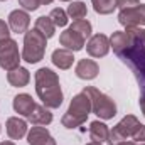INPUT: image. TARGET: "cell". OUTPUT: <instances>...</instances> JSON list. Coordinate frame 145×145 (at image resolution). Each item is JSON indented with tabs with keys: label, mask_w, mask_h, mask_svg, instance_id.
Instances as JSON below:
<instances>
[{
	"label": "cell",
	"mask_w": 145,
	"mask_h": 145,
	"mask_svg": "<svg viewBox=\"0 0 145 145\" xmlns=\"http://www.w3.org/2000/svg\"><path fill=\"white\" fill-rule=\"evenodd\" d=\"M0 145H15V144H14V142H2Z\"/></svg>",
	"instance_id": "32"
},
{
	"label": "cell",
	"mask_w": 145,
	"mask_h": 145,
	"mask_svg": "<svg viewBox=\"0 0 145 145\" xmlns=\"http://www.w3.org/2000/svg\"><path fill=\"white\" fill-rule=\"evenodd\" d=\"M7 81L15 86V88H22V86H27V83L31 81V72L27 71L25 68H15L12 71L7 72Z\"/></svg>",
	"instance_id": "17"
},
{
	"label": "cell",
	"mask_w": 145,
	"mask_h": 145,
	"mask_svg": "<svg viewBox=\"0 0 145 145\" xmlns=\"http://www.w3.org/2000/svg\"><path fill=\"white\" fill-rule=\"evenodd\" d=\"M42 5H49V3H52V0H39Z\"/></svg>",
	"instance_id": "31"
},
{
	"label": "cell",
	"mask_w": 145,
	"mask_h": 145,
	"mask_svg": "<svg viewBox=\"0 0 145 145\" xmlns=\"http://www.w3.org/2000/svg\"><path fill=\"white\" fill-rule=\"evenodd\" d=\"M138 125H140V121L137 120V116H133V115L123 116V118L113 127V130L110 132L108 144L110 145H116V144H120V142H123V140H127L128 137L133 135V132L137 130Z\"/></svg>",
	"instance_id": "6"
},
{
	"label": "cell",
	"mask_w": 145,
	"mask_h": 145,
	"mask_svg": "<svg viewBox=\"0 0 145 145\" xmlns=\"http://www.w3.org/2000/svg\"><path fill=\"white\" fill-rule=\"evenodd\" d=\"M84 40H86V39H83V37L79 36L76 31H72V29H66V31L59 36L61 46H63L64 49L72 51V52L81 51V49L84 47Z\"/></svg>",
	"instance_id": "12"
},
{
	"label": "cell",
	"mask_w": 145,
	"mask_h": 145,
	"mask_svg": "<svg viewBox=\"0 0 145 145\" xmlns=\"http://www.w3.org/2000/svg\"><path fill=\"white\" fill-rule=\"evenodd\" d=\"M27 144L29 145H56V140L49 133L46 127H32V130L27 133Z\"/></svg>",
	"instance_id": "11"
},
{
	"label": "cell",
	"mask_w": 145,
	"mask_h": 145,
	"mask_svg": "<svg viewBox=\"0 0 145 145\" xmlns=\"http://www.w3.org/2000/svg\"><path fill=\"white\" fill-rule=\"evenodd\" d=\"M116 145H135V142H127V140H123V142H120V144Z\"/></svg>",
	"instance_id": "30"
},
{
	"label": "cell",
	"mask_w": 145,
	"mask_h": 145,
	"mask_svg": "<svg viewBox=\"0 0 145 145\" xmlns=\"http://www.w3.org/2000/svg\"><path fill=\"white\" fill-rule=\"evenodd\" d=\"M89 137H91L93 142H100V144L108 142V137H110L108 127L103 121H98V120L91 121V125H89Z\"/></svg>",
	"instance_id": "18"
},
{
	"label": "cell",
	"mask_w": 145,
	"mask_h": 145,
	"mask_svg": "<svg viewBox=\"0 0 145 145\" xmlns=\"http://www.w3.org/2000/svg\"><path fill=\"white\" fill-rule=\"evenodd\" d=\"M71 19L74 20H81V19H84L86 17V14H88V8H86V3L84 2H71V5L68 7V12H66Z\"/></svg>",
	"instance_id": "22"
},
{
	"label": "cell",
	"mask_w": 145,
	"mask_h": 145,
	"mask_svg": "<svg viewBox=\"0 0 145 145\" xmlns=\"http://www.w3.org/2000/svg\"><path fill=\"white\" fill-rule=\"evenodd\" d=\"M140 145H145V142H144V144H140Z\"/></svg>",
	"instance_id": "35"
},
{
	"label": "cell",
	"mask_w": 145,
	"mask_h": 145,
	"mask_svg": "<svg viewBox=\"0 0 145 145\" xmlns=\"http://www.w3.org/2000/svg\"><path fill=\"white\" fill-rule=\"evenodd\" d=\"M52 64L57 66L59 69H69L74 63V56H72V51L69 49H56L52 52V57H51Z\"/></svg>",
	"instance_id": "16"
},
{
	"label": "cell",
	"mask_w": 145,
	"mask_h": 145,
	"mask_svg": "<svg viewBox=\"0 0 145 145\" xmlns=\"http://www.w3.org/2000/svg\"><path fill=\"white\" fill-rule=\"evenodd\" d=\"M69 29H72V31H76L79 36L83 37V39H88V37H91V24L88 22V20H84V19H81V20H74L71 24V27Z\"/></svg>",
	"instance_id": "23"
},
{
	"label": "cell",
	"mask_w": 145,
	"mask_h": 145,
	"mask_svg": "<svg viewBox=\"0 0 145 145\" xmlns=\"http://www.w3.org/2000/svg\"><path fill=\"white\" fill-rule=\"evenodd\" d=\"M93 8L100 15H108L118 7V0H91Z\"/></svg>",
	"instance_id": "21"
},
{
	"label": "cell",
	"mask_w": 145,
	"mask_h": 145,
	"mask_svg": "<svg viewBox=\"0 0 145 145\" xmlns=\"http://www.w3.org/2000/svg\"><path fill=\"white\" fill-rule=\"evenodd\" d=\"M12 106H14V110H15V113H19V115L29 118V116L32 115L34 108H36V103H34V100H32L31 95H27V93H20V95H17V96L14 98Z\"/></svg>",
	"instance_id": "13"
},
{
	"label": "cell",
	"mask_w": 145,
	"mask_h": 145,
	"mask_svg": "<svg viewBox=\"0 0 145 145\" xmlns=\"http://www.w3.org/2000/svg\"><path fill=\"white\" fill-rule=\"evenodd\" d=\"M83 93H86L91 100V110L95 115H98L101 120H111L116 115V105L115 101L106 96L105 93H101L100 89L93 88V86H86L83 89Z\"/></svg>",
	"instance_id": "5"
},
{
	"label": "cell",
	"mask_w": 145,
	"mask_h": 145,
	"mask_svg": "<svg viewBox=\"0 0 145 145\" xmlns=\"http://www.w3.org/2000/svg\"><path fill=\"white\" fill-rule=\"evenodd\" d=\"M36 29L46 37V39H51V37L54 36V32H56V25H54L52 20H51L49 17H46V15H40L36 20Z\"/></svg>",
	"instance_id": "20"
},
{
	"label": "cell",
	"mask_w": 145,
	"mask_h": 145,
	"mask_svg": "<svg viewBox=\"0 0 145 145\" xmlns=\"http://www.w3.org/2000/svg\"><path fill=\"white\" fill-rule=\"evenodd\" d=\"M46 37L42 36L37 29L27 31L24 36V51H22V59L29 64H36L44 59L46 54Z\"/></svg>",
	"instance_id": "4"
},
{
	"label": "cell",
	"mask_w": 145,
	"mask_h": 145,
	"mask_svg": "<svg viewBox=\"0 0 145 145\" xmlns=\"http://www.w3.org/2000/svg\"><path fill=\"white\" fill-rule=\"evenodd\" d=\"M140 108H142V113H144V116H145V95L140 96Z\"/></svg>",
	"instance_id": "29"
},
{
	"label": "cell",
	"mask_w": 145,
	"mask_h": 145,
	"mask_svg": "<svg viewBox=\"0 0 145 145\" xmlns=\"http://www.w3.org/2000/svg\"><path fill=\"white\" fill-rule=\"evenodd\" d=\"M5 39H10V27L8 24H5V20L0 19V42Z\"/></svg>",
	"instance_id": "28"
},
{
	"label": "cell",
	"mask_w": 145,
	"mask_h": 145,
	"mask_svg": "<svg viewBox=\"0 0 145 145\" xmlns=\"http://www.w3.org/2000/svg\"><path fill=\"white\" fill-rule=\"evenodd\" d=\"M3 2H5V0H3Z\"/></svg>",
	"instance_id": "36"
},
{
	"label": "cell",
	"mask_w": 145,
	"mask_h": 145,
	"mask_svg": "<svg viewBox=\"0 0 145 145\" xmlns=\"http://www.w3.org/2000/svg\"><path fill=\"white\" fill-rule=\"evenodd\" d=\"M86 51L91 57H103L110 51V39L105 34H95L86 44Z\"/></svg>",
	"instance_id": "9"
},
{
	"label": "cell",
	"mask_w": 145,
	"mask_h": 145,
	"mask_svg": "<svg viewBox=\"0 0 145 145\" xmlns=\"http://www.w3.org/2000/svg\"><path fill=\"white\" fill-rule=\"evenodd\" d=\"M20 2V5H22V8L24 10H29V12H34L39 8V5H40V2L39 0H19Z\"/></svg>",
	"instance_id": "25"
},
{
	"label": "cell",
	"mask_w": 145,
	"mask_h": 145,
	"mask_svg": "<svg viewBox=\"0 0 145 145\" xmlns=\"http://www.w3.org/2000/svg\"><path fill=\"white\" fill-rule=\"evenodd\" d=\"M76 76L79 78V79H95L96 76H98V72H100V68H98V64L93 61V59H81L78 64H76Z\"/></svg>",
	"instance_id": "15"
},
{
	"label": "cell",
	"mask_w": 145,
	"mask_h": 145,
	"mask_svg": "<svg viewBox=\"0 0 145 145\" xmlns=\"http://www.w3.org/2000/svg\"><path fill=\"white\" fill-rule=\"evenodd\" d=\"M49 19L52 20V24L56 27H64L68 24V14L63 8H52L49 14Z\"/></svg>",
	"instance_id": "24"
},
{
	"label": "cell",
	"mask_w": 145,
	"mask_h": 145,
	"mask_svg": "<svg viewBox=\"0 0 145 145\" xmlns=\"http://www.w3.org/2000/svg\"><path fill=\"white\" fill-rule=\"evenodd\" d=\"M36 91L46 108H59L63 105V91L57 74L49 68L36 71Z\"/></svg>",
	"instance_id": "2"
},
{
	"label": "cell",
	"mask_w": 145,
	"mask_h": 145,
	"mask_svg": "<svg viewBox=\"0 0 145 145\" xmlns=\"http://www.w3.org/2000/svg\"><path fill=\"white\" fill-rule=\"evenodd\" d=\"M61 2H71V0H61Z\"/></svg>",
	"instance_id": "34"
},
{
	"label": "cell",
	"mask_w": 145,
	"mask_h": 145,
	"mask_svg": "<svg viewBox=\"0 0 145 145\" xmlns=\"http://www.w3.org/2000/svg\"><path fill=\"white\" fill-rule=\"evenodd\" d=\"M118 22L125 27H140L145 25V3H140L128 10H120Z\"/></svg>",
	"instance_id": "8"
},
{
	"label": "cell",
	"mask_w": 145,
	"mask_h": 145,
	"mask_svg": "<svg viewBox=\"0 0 145 145\" xmlns=\"http://www.w3.org/2000/svg\"><path fill=\"white\" fill-rule=\"evenodd\" d=\"M29 121H31L32 125L46 127V125H49V123L52 121V113L49 111V108H46V106H37L36 105L32 115L29 116Z\"/></svg>",
	"instance_id": "19"
},
{
	"label": "cell",
	"mask_w": 145,
	"mask_h": 145,
	"mask_svg": "<svg viewBox=\"0 0 145 145\" xmlns=\"http://www.w3.org/2000/svg\"><path fill=\"white\" fill-rule=\"evenodd\" d=\"M132 138L135 140V142H140V144H144L145 142V125H138L137 127V130L133 132V135H132Z\"/></svg>",
	"instance_id": "26"
},
{
	"label": "cell",
	"mask_w": 145,
	"mask_h": 145,
	"mask_svg": "<svg viewBox=\"0 0 145 145\" xmlns=\"http://www.w3.org/2000/svg\"><path fill=\"white\" fill-rule=\"evenodd\" d=\"M125 32L130 37V44L118 57L132 69L138 81L142 95H145V29L127 27Z\"/></svg>",
	"instance_id": "1"
},
{
	"label": "cell",
	"mask_w": 145,
	"mask_h": 145,
	"mask_svg": "<svg viewBox=\"0 0 145 145\" xmlns=\"http://www.w3.org/2000/svg\"><path fill=\"white\" fill-rule=\"evenodd\" d=\"M140 5V0H118V8L120 10H128Z\"/></svg>",
	"instance_id": "27"
},
{
	"label": "cell",
	"mask_w": 145,
	"mask_h": 145,
	"mask_svg": "<svg viewBox=\"0 0 145 145\" xmlns=\"http://www.w3.org/2000/svg\"><path fill=\"white\" fill-rule=\"evenodd\" d=\"M31 24V17L25 10H12L8 14V27L15 34H25Z\"/></svg>",
	"instance_id": "10"
},
{
	"label": "cell",
	"mask_w": 145,
	"mask_h": 145,
	"mask_svg": "<svg viewBox=\"0 0 145 145\" xmlns=\"http://www.w3.org/2000/svg\"><path fill=\"white\" fill-rule=\"evenodd\" d=\"M5 127H7V135L12 140H20L22 137L27 135V121L20 120L19 116H10Z\"/></svg>",
	"instance_id": "14"
},
{
	"label": "cell",
	"mask_w": 145,
	"mask_h": 145,
	"mask_svg": "<svg viewBox=\"0 0 145 145\" xmlns=\"http://www.w3.org/2000/svg\"><path fill=\"white\" fill-rule=\"evenodd\" d=\"M20 54L19 46L14 39H5L0 42V68L5 71H12L20 66Z\"/></svg>",
	"instance_id": "7"
},
{
	"label": "cell",
	"mask_w": 145,
	"mask_h": 145,
	"mask_svg": "<svg viewBox=\"0 0 145 145\" xmlns=\"http://www.w3.org/2000/svg\"><path fill=\"white\" fill-rule=\"evenodd\" d=\"M86 145H103V144H100V142H89V144H86Z\"/></svg>",
	"instance_id": "33"
},
{
	"label": "cell",
	"mask_w": 145,
	"mask_h": 145,
	"mask_svg": "<svg viewBox=\"0 0 145 145\" xmlns=\"http://www.w3.org/2000/svg\"><path fill=\"white\" fill-rule=\"evenodd\" d=\"M89 111H91V100L86 93L81 91L76 96H72L66 115L61 118V123L64 128H78L86 121Z\"/></svg>",
	"instance_id": "3"
}]
</instances>
